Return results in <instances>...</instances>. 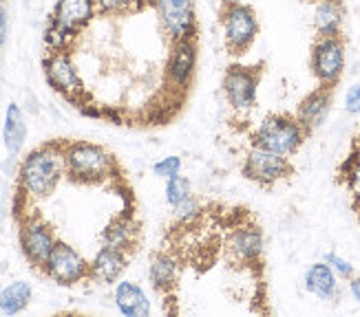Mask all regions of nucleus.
I'll return each mask as SVG.
<instances>
[{
  "label": "nucleus",
  "instance_id": "obj_1",
  "mask_svg": "<svg viewBox=\"0 0 360 317\" xmlns=\"http://www.w3.org/2000/svg\"><path fill=\"white\" fill-rule=\"evenodd\" d=\"M96 0H58L44 29V44L51 53H62L73 46L82 29L96 18Z\"/></svg>",
  "mask_w": 360,
  "mask_h": 317
},
{
  "label": "nucleus",
  "instance_id": "obj_2",
  "mask_svg": "<svg viewBox=\"0 0 360 317\" xmlns=\"http://www.w3.org/2000/svg\"><path fill=\"white\" fill-rule=\"evenodd\" d=\"M67 172L65 148L60 144L42 146L31 152L20 168V185L27 196L44 198L53 194L60 179Z\"/></svg>",
  "mask_w": 360,
  "mask_h": 317
},
{
  "label": "nucleus",
  "instance_id": "obj_3",
  "mask_svg": "<svg viewBox=\"0 0 360 317\" xmlns=\"http://www.w3.org/2000/svg\"><path fill=\"white\" fill-rule=\"evenodd\" d=\"M219 22H221L224 46L230 58H243L252 49L259 38V18L252 7L239 0H224Z\"/></svg>",
  "mask_w": 360,
  "mask_h": 317
},
{
  "label": "nucleus",
  "instance_id": "obj_4",
  "mask_svg": "<svg viewBox=\"0 0 360 317\" xmlns=\"http://www.w3.org/2000/svg\"><path fill=\"white\" fill-rule=\"evenodd\" d=\"M307 137L309 135L294 113H272L257 126V130L250 139L257 148H265L283 156H294Z\"/></svg>",
  "mask_w": 360,
  "mask_h": 317
},
{
  "label": "nucleus",
  "instance_id": "obj_5",
  "mask_svg": "<svg viewBox=\"0 0 360 317\" xmlns=\"http://www.w3.org/2000/svg\"><path fill=\"white\" fill-rule=\"evenodd\" d=\"M67 174L80 183H100L115 177V158L93 144H71L65 148Z\"/></svg>",
  "mask_w": 360,
  "mask_h": 317
},
{
  "label": "nucleus",
  "instance_id": "obj_6",
  "mask_svg": "<svg viewBox=\"0 0 360 317\" xmlns=\"http://www.w3.org/2000/svg\"><path fill=\"white\" fill-rule=\"evenodd\" d=\"M294 172L296 168L290 161V156L276 154V152L257 148V146L248 150L243 166H241L243 177L261 187H274L276 183H283L294 177Z\"/></svg>",
  "mask_w": 360,
  "mask_h": 317
},
{
  "label": "nucleus",
  "instance_id": "obj_7",
  "mask_svg": "<svg viewBox=\"0 0 360 317\" xmlns=\"http://www.w3.org/2000/svg\"><path fill=\"white\" fill-rule=\"evenodd\" d=\"M265 65H230L224 75V95L226 102L237 113H248L257 106L259 97V84L263 77Z\"/></svg>",
  "mask_w": 360,
  "mask_h": 317
},
{
  "label": "nucleus",
  "instance_id": "obj_8",
  "mask_svg": "<svg viewBox=\"0 0 360 317\" xmlns=\"http://www.w3.org/2000/svg\"><path fill=\"white\" fill-rule=\"evenodd\" d=\"M309 69L319 84L336 88L345 71V40L342 36H316L309 53Z\"/></svg>",
  "mask_w": 360,
  "mask_h": 317
},
{
  "label": "nucleus",
  "instance_id": "obj_9",
  "mask_svg": "<svg viewBox=\"0 0 360 317\" xmlns=\"http://www.w3.org/2000/svg\"><path fill=\"white\" fill-rule=\"evenodd\" d=\"M153 11L170 42L197 40L199 22L193 0H153Z\"/></svg>",
  "mask_w": 360,
  "mask_h": 317
},
{
  "label": "nucleus",
  "instance_id": "obj_10",
  "mask_svg": "<svg viewBox=\"0 0 360 317\" xmlns=\"http://www.w3.org/2000/svg\"><path fill=\"white\" fill-rule=\"evenodd\" d=\"M44 67V75H46V82L51 84V88H56L58 93H62L69 102L82 104V95H84V84H82V77L77 73L73 60L67 51L62 53H49L42 62Z\"/></svg>",
  "mask_w": 360,
  "mask_h": 317
},
{
  "label": "nucleus",
  "instance_id": "obj_11",
  "mask_svg": "<svg viewBox=\"0 0 360 317\" xmlns=\"http://www.w3.org/2000/svg\"><path fill=\"white\" fill-rule=\"evenodd\" d=\"M44 271L58 284H75L91 274V264H86L80 253L67 243H56Z\"/></svg>",
  "mask_w": 360,
  "mask_h": 317
},
{
  "label": "nucleus",
  "instance_id": "obj_12",
  "mask_svg": "<svg viewBox=\"0 0 360 317\" xmlns=\"http://www.w3.org/2000/svg\"><path fill=\"white\" fill-rule=\"evenodd\" d=\"M168 79L177 90L186 93L191 90L193 77L197 71V40H186V42H175L170 46L168 55Z\"/></svg>",
  "mask_w": 360,
  "mask_h": 317
},
{
  "label": "nucleus",
  "instance_id": "obj_13",
  "mask_svg": "<svg viewBox=\"0 0 360 317\" xmlns=\"http://www.w3.org/2000/svg\"><path fill=\"white\" fill-rule=\"evenodd\" d=\"M56 238L53 231L46 227L42 220L31 218L20 227V247L25 251L27 260L34 267H44L49 260L51 251L56 247Z\"/></svg>",
  "mask_w": 360,
  "mask_h": 317
},
{
  "label": "nucleus",
  "instance_id": "obj_14",
  "mask_svg": "<svg viewBox=\"0 0 360 317\" xmlns=\"http://www.w3.org/2000/svg\"><path fill=\"white\" fill-rule=\"evenodd\" d=\"M332 102H334V88L319 84L314 90L305 95L299 106H296L294 115L301 121V126L309 137L325 123L327 115H330V110H332Z\"/></svg>",
  "mask_w": 360,
  "mask_h": 317
},
{
  "label": "nucleus",
  "instance_id": "obj_15",
  "mask_svg": "<svg viewBox=\"0 0 360 317\" xmlns=\"http://www.w3.org/2000/svg\"><path fill=\"white\" fill-rule=\"evenodd\" d=\"M179 280H181V267L173 253L166 249L155 253V258L150 260V282L155 291L162 293L166 299H175Z\"/></svg>",
  "mask_w": 360,
  "mask_h": 317
},
{
  "label": "nucleus",
  "instance_id": "obj_16",
  "mask_svg": "<svg viewBox=\"0 0 360 317\" xmlns=\"http://www.w3.org/2000/svg\"><path fill=\"white\" fill-rule=\"evenodd\" d=\"M345 7L342 0H311V25L316 36H342Z\"/></svg>",
  "mask_w": 360,
  "mask_h": 317
},
{
  "label": "nucleus",
  "instance_id": "obj_17",
  "mask_svg": "<svg viewBox=\"0 0 360 317\" xmlns=\"http://www.w3.org/2000/svg\"><path fill=\"white\" fill-rule=\"evenodd\" d=\"M127 264H129V253L127 251L104 245L98 251V256L93 258V262H91V276L96 280H100V282H104V284H111L124 274Z\"/></svg>",
  "mask_w": 360,
  "mask_h": 317
},
{
  "label": "nucleus",
  "instance_id": "obj_18",
  "mask_svg": "<svg viewBox=\"0 0 360 317\" xmlns=\"http://www.w3.org/2000/svg\"><path fill=\"white\" fill-rule=\"evenodd\" d=\"M305 289L319 299L330 302V299L338 297V276L325 260L316 262L305 271Z\"/></svg>",
  "mask_w": 360,
  "mask_h": 317
},
{
  "label": "nucleus",
  "instance_id": "obj_19",
  "mask_svg": "<svg viewBox=\"0 0 360 317\" xmlns=\"http://www.w3.org/2000/svg\"><path fill=\"white\" fill-rule=\"evenodd\" d=\"M137 234H139V227L135 223V218L131 214H124L120 218H115L111 225H108L102 234L104 238V245L108 247H115V249H122L127 253H133L137 247Z\"/></svg>",
  "mask_w": 360,
  "mask_h": 317
},
{
  "label": "nucleus",
  "instance_id": "obj_20",
  "mask_svg": "<svg viewBox=\"0 0 360 317\" xmlns=\"http://www.w3.org/2000/svg\"><path fill=\"white\" fill-rule=\"evenodd\" d=\"M117 309L127 317H146L150 315V302L146 293L133 282H120L115 289Z\"/></svg>",
  "mask_w": 360,
  "mask_h": 317
},
{
  "label": "nucleus",
  "instance_id": "obj_21",
  "mask_svg": "<svg viewBox=\"0 0 360 317\" xmlns=\"http://www.w3.org/2000/svg\"><path fill=\"white\" fill-rule=\"evenodd\" d=\"M3 137H5V148L11 154H18L22 144H25V137H27V123H25L22 110H20L18 104H9L7 106Z\"/></svg>",
  "mask_w": 360,
  "mask_h": 317
},
{
  "label": "nucleus",
  "instance_id": "obj_22",
  "mask_svg": "<svg viewBox=\"0 0 360 317\" xmlns=\"http://www.w3.org/2000/svg\"><path fill=\"white\" fill-rule=\"evenodd\" d=\"M338 181L345 185V189L349 192L354 212L360 218V150L358 148H352L349 156L342 161L338 170Z\"/></svg>",
  "mask_w": 360,
  "mask_h": 317
},
{
  "label": "nucleus",
  "instance_id": "obj_23",
  "mask_svg": "<svg viewBox=\"0 0 360 317\" xmlns=\"http://www.w3.org/2000/svg\"><path fill=\"white\" fill-rule=\"evenodd\" d=\"M31 299V287L27 282H13L0 291V311L5 315H15L27 309Z\"/></svg>",
  "mask_w": 360,
  "mask_h": 317
},
{
  "label": "nucleus",
  "instance_id": "obj_24",
  "mask_svg": "<svg viewBox=\"0 0 360 317\" xmlns=\"http://www.w3.org/2000/svg\"><path fill=\"white\" fill-rule=\"evenodd\" d=\"M153 7V0H96V9L102 15H113V18H127Z\"/></svg>",
  "mask_w": 360,
  "mask_h": 317
},
{
  "label": "nucleus",
  "instance_id": "obj_25",
  "mask_svg": "<svg viewBox=\"0 0 360 317\" xmlns=\"http://www.w3.org/2000/svg\"><path fill=\"white\" fill-rule=\"evenodd\" d=\"M188 198H193L191 196V181H188L186 177H181V174L166 179V201L173 205V208H179V205H184Z\"/></svg>",
  "mask_w": 360,
  "mask_h": 317
},
{
  "label": "nucleus",
  "instance_id": "obj_26",
  "mask_svg": "<svg viewBox=\"0 0 360 317\" xmlns=\"http://www.w3.org/2000/svg\"><path fill=\"white\" fill-rule=\"evenodd\" d=\"M153 172H155V177H160V179L177 177V174L181 172V158L179 156H166L153 166Z\"/></svg>",
  "mask_w": 360,
  "mask_h": 317
},
{
  "label": "nucleus",
  "instance_id": "obj_27",
  "mask_svg": "<svg viewBox=\"0 0 360 317\" xmlns=\"http://www.w3.org/2000/svg\"><path fill=\"white\" fill-rule=\"evenodd\" d=\"M327 264H330L334 269V274L338 278H345V280H352L356 274H354V264H349L345 258H340L338 253H325V258H323Z\"/></svg>",
  "mask_w": 360,
  "mask_h": 317
},
{
  "label": "nucleus",
  "instance_id": "obj_28",
  "mask_svg": "<svg viewBox=\"0 0 360 317\" xmlns=\"http://www.w3.org/2000/svg\"><path fill=\"white\" fill-rule=\"evenodd\" d=\"M345 108H347V113L352 115H358L360 113V84L352 86L345 95Z\"/></svg>",
  "mask_w": 360,
  "mask_h": 317
},
{
  "label": "nucleus",
  "instance_id": "obj_29",
  "mask_svg": "<svg viewBox=\"0 0 360 317\" xmlns=\"http://www.w3.org/2000/svg\"><path fill=\"white\" fill-rule=\"evenodd\" d=\"M7 40V9H0V46Z\"/></svg>",
  "mask_w": 360,
  "mask_h": 317
},
{
  "label": "nucleus",
  "instance_id": "obj_30",
  "mask_svg": "<svg viewBox=\"0 0 360 317\" xmlns=\"http://www.w3.org/2000/svg\"><path fill=\"white\" fill-rule=\"evenodd\" d=\"M349 291H352V295H354V299L360 304V278H352L349 280Z\"/></svg>",
  "mask_w": 360,
  "mask_h": 317
},
{
  "label": "nucleus",
  "instance_id": "obj_31",
  "mask_svg": "<svg viewBox=\"0 0 360 317\" xmlns=\"http://www.w3.org/2000/svg\"><path fill=\"white\" fill-rule=\"evenodd\" d=\"M354 148H358V150H360V135L356 137V144H354Z\"/></svg>",
  "mask_w": 360,
  "mask_h": 317
},
{
  "label": "nucleus",
  "instance_id": "obj_32",
  "mask_svg": "<svg viewBox=\"0 0 360 317\" xmlns=\"http://www.w3.org/2000/svg\"><path fill=\"white\" fill-rule=\"evenodd\" d=\"M5 3H7V0H0V9H5Z\"/></svg>",
  "mask_w": 360,
  "mask_h": 317
}]
</instances>
